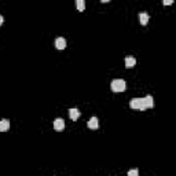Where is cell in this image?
<instances>
[{"mask_svg":"<svg viewBox=\"0 0 176 176\" xmlns=\"http://www.w3.org/2000/svg\"><path fill=\"white\" fill-rule=\"evenodd\" d=\"M125 88H127V84H125L124 80H121V78L111 81V90H113V92H124Z\"/></svg>","mask_w":176,"mask_h":176,"instance_id":"1","label":"cell"},{"mask_svg":"<svg viewBox=\"0 0 176 176\" xmlns=\"http://www.w3.org/2000/svg\"><path fill=\"white\" fill-rule=\"evenodd\" d=\"M130 106H131V109H133V110H142V111L146 110V106H145V102H143V98L132 99V101L130 102Z\"/></svg>","mask_w":176,"mask_h":176,"instance_id":"2","label":"cell"},{"mask_svg":"<svg viewBox=\"0 0 176 176\" xmlns=\"http://www.w3.org/2000/svg\"><path fill=\"white\" fill-rule=\"evenodd\" d=\"M87 125H88V128H90V130H98V128H99V120L96 117H91Z\"/></svg>","mask_w":176,"mask_h":176,"instance_id":"3","label":"cell"},{"mask_svg":"<svg viewBox=\"0 0 176 176\" xmlns=\"http://www.w3.org/2000/svg\"><path fill=\"white\" fill-rule=\"evenodd\" d=\"M69 116H70V118L73 121H77L81 116V111L78 110V109H70V110H69Z\"/></svg>","mask_w":176,"mask_h":176,"instance_id":"4","label":"cell"},{"mask_svg":"<svg viewBox=\"0 0 176 176\" xmlns=\"http://www.w3.org/2000/svg\"><path fill=\"white\" fill-rule=\"evenodd\" d=\"M55 48L58 50H65L66 48V40L63 37H58L55 39Z\"/></svg>","mask_w":176,"mask_h":176,"instance_id":"5","label":"cell"},{"mask_svg":"<svg viewBox=\"0 0 176 176\" xmlns=\"http://www.w3.org/2000/svg\"><path fill=\"white\" fill-rule=\"evenodd\" d=\"M54 128H55V131H62L65 128V121L62 120V118H55V121H54Z\"/></svg>","mask_w":176,"mask_h":176,"instance_id":"6","label":"cell"},{"mask_svg":"<svg viewBox=\"0 0 176 176\" xmlns=\"http://www.w3.org/2000/svg\"><path fill=\"white\" fill-rule=\"evenodd\" d=\"M143 102H145V106L146 109H152L154 107V99H153L152 95H147L145 99H143Z\"/></svg>","mask_w":176,"mask_h":176,"instance_id":"7","label":"cell"},{"mask_svg":"<svg viewBox=\"0 0 176 176\" xmlns=\"http://www.w3.org/2000/svg\"><path fill=\"white\" fill-rule=\"evenodd\" d=\"M135 65H136V59L133 58V56H127V58H125V68L131 69Z\"/></svg>","mask_w":176,"mask_h":176,"instance_id":"8","label":"cell"},{"mask_svg":"<svg viewBox=\"0 0 176 176\" xmlns=\"http://www.w3.org/2000/svg\"><path fill=\"white\" fill-rule=\"evenodd\" d=\"M8 128H10V121L7 120V118H3V120L0 121V131L4 132V131H7Z\"/></svg>","mask_w":176,"mask_h":176,"instance_id":"9","label":"cell"},{"mask_svg":"<svg viewBox=\"0 0 176 176\" xmlns=\"http://www.w3.org/2000/svg\"><path fill=\"white\" fill-rule=\"evenodd\" d=\"M139 21H140V24L145 26V25H147L149 24V15L146 14V12H140L139 14Z\"/></svg>","mask_w":176,"mask_h":176,"instance_id":"10","label":"cell"},{"mask_svg":"<svg viewBox=\"0 0 176 176\" xmlns=\"http://www.w3.org/2000/svg\"><path fill=\"white\" fill-rule=\"evenodd\" d=\"M76 7H77L78 11H84V8H85V2H84V0H76Z\"/></svg>","mask_w":176,"mask_h":176,"instance_id":"11","label":"cell"},{"mask_svg":"<svg viewBox=\"0 0 176 176\" xmlns=\"http://www.w3.org/2000/svg\"><path fill=\"white\" fill-rule=\"evenodd\" d=\"M138 173H139L138 172V169H131L130 172H128V175L130 176H138Z\"/></svg>","mask_w":176,"mask_h":176,"instance_id":"12","label":"cell"},{"mask_svg":"<svg viewBox=\"0 0 176 176\" xmlns=\"http://www.w3.org/2000/svg\"><path fill=\"white\" fill-rule=\"evenodd\" d=\"M162 4L164 6H171V4H173V0H162Z\"/></svg>","mask_w":176,"mask_h":176,"instance_id":"13","label":"cell"},{"mask_svg":"<svg viewBox=\"0 0 176 176\" xmlns=\"http://www.w3.org/2000/svg\"><path fill=\"white\" fill-rule=\"evenodd\" d=\"M3 22H4V19H3V17L0 15V26H2V25H3Z\"/></svg>","mask_w":176,"mask_h":176,"instance_id":"14","label":"cell"},{"mask_svg":"<svg viewBox=\"0 0 176 176\" xmlns=\"http://www.w3.org/2000/svg\"><path fill=\"white\" fill-rule=\"evenodd\" d=\"M101 2H102V3H109L110 0H101Z\"/></svg>","mask_w":176,"mask_h":176,"instance_id":"15","label":"cell"}]
</instances>
